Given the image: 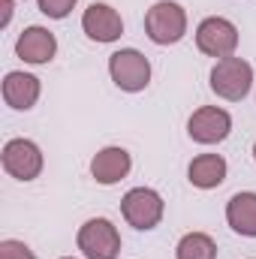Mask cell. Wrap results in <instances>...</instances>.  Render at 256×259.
<instances>
[{
  "label": "cell",
  "mask_w": 256,
  "mask_h": 259,
  "mask_svg": "<svg viewBox=\"0 0 256 259\" xmlns=\"http://www.w3.org/2000/svg\"><path fill=\"white\" fill-rule=\"evenodd\" d=\"M145 33L157 46H175L187 33V12L175 0H157L145 12Z\"/></svg>",
  "instance_id": "obj_1"
},
{
  "label": "cell",
  "mask_w": 256,
  "mask_h": 259,
  "mask_svg": "<svg viewBox=\"0 0 256 259\" xmlns=\"http://www.w3.org/2000/svg\"><path fill=\"white\" fill-rule=\"evenodd\" d=\"M253 88V66L247 64L244 58H223L211 66V91L220 100L238 103L250 94Z\"/></svg>",
  "instance_id": "obj_2"
},
{
  "label": "cell",
  "mask_w": 256,
  "mask_h": 259,
  "mask_svg": "<svg viewBox=\"0 0 256 259\" xmlns=\"http://www.w3.org/2000/svg\"><path fill=\"white\" fill-rule=\"evenodd\" d=\"M163 211H166V202H163V196L157 193L154 187H133L121 199L124 220L133 229H139V232L157 229L160 220H163Z\"/></svg>",
  "instance_id": "obj_3"
},
{
  "label": "cell",
  "mask_w": 256,
  "mask_h": 259,
  "mask_svg": "<svg viewBox=\"0 0 256 259\" xmlns=\"http://www.w3.org/2000/svg\"><path fill=\"white\" fill-rule=\"evenodd\" d=\"M75 244H78L84 259H118V253H121V232H118V226L112 220L91 217L78 229Z\"/></svg>",
  "instance_id": "obj_4"
},
{
  "label": "cell",
  "mask_w": 256,
  "mask_h": 259,
  "mask_svg": "<svg viewBox=\"0 0 256 259\" xmlns=\"http://www.w3.org/2000/svg\"><path fill=\"white\" fill-rule=\"evenodd\" d=\"M196 49L208 58H232L238 49V27L223 15H208L196 27Z\"/></svg>",
  "instance_id": "obj_5"
},
{
  "label": "cell",
  "mask_w": 256,
  "mask_h": 259,
  "mask_svg": "<svg viewBox=\"0 0 256 259\" xmlns=\"http://www.w3.org/2000/svg\"><path fill=\"white\" fill-rule=\"evenodd\" d=\"M109 75L121 91L139 94L151 84V61L139 49H121L109 55Z\"/></svg>",
  "instance_id": "obj_6"
},
{
  "label": "cell",
  "mask_w": 256,
  "mask_h": 259,
  "mask_svg": "<svg viewBox=\"0 0 256 259\" xmlns=\"http://www.w3.org/2000/svg\"><path fill=\"white\" fill-rule=\"evenodd\" d=\"M0 163L6 169V175H12L15 181H33V178H39L46 160H42V151H39L36 142H30V139H9L3 145Z\"/></svg>",
  "instance_id": "obj_7"
},
{
  "label": "cell",
  "mask_w": 256,
  "mask_h": 259,
  "mask_svg": "<svg viewBox=\"0 0 256 259\" xmlns=\"http://www.w3.org/2000/svg\"><path fill=\"white\" fill-rule=\"evenodd\" d=\"M187 133L199 145H220L232 133V115L220 106H202L190 115Z\"/></svg>",
  "instance_id": "obj_8"
},
{
  "label": "cell",
  "mask_w": 256,
  "mask_h": 259,
  "mask_svg": "<svg viewBox=\"0 0 256 259\" xmlns=\"http://www.w3.org/2000/svg\"><path fill=\"white\" fill-rule=\"evenodd\" d=\"M81 30L94 39V42H115L124 33V18L118 9H112L109 3H91L81 12Z\"/></svg>",
  "instance_id": "obj_9"
},
{
  "label": "cell",
  "mask_w": 256,
  "mask_h": 259,
  "mask_svg": "<svg viewBox=\"0 0 256 259\" xmlns=\"http://www.w3.org/2000/svg\"><path fill=\"white\" fill-rule=\"evenodd\" d=\"M130 169H133V157H130L127 148H121V145H109V148L97 151L94 160H91V175L103 187H112V184L124 181L130 175Z\"/></svg>",
  "instance_id": "obj_10"
},
{
  "label": "cell",
  "mask_w": 256,
  "mask_h": 259,
  "mask_svg": "<svg viewBox=\"0 0 256 259\" xmlns=\"http://www.w3.org/2000/svg\"><path fill=\"white\" fill-rule=\"evenodd\" d=\"M15 55H18L24 64H33V66L49 64V61L58 55V39H55V33H52L49 27L33 24V27H27V30L18 36Z\"/></svg>",
  "instance_id": "obj_11"
},
{
  "label": "cell",
  "mask_w": 256,
  "mask_h": 259,
  "mask_svg": "<svg viewBox=\"0 0 256 259\" xmlns=\"http://www.w3.org/2000/svg\"><path fill=\"white\" fill-rule=\"evenodd\" d=\"M39 78L30 75V72H21V69H12L3 75V103L9 109H18V112H27L36 106L39 100Z\"/></svg>",
  "instance_id": "obj_12"
},
{
  "label": "cell",
  "mask_w": 256,
  "mask_h": 259,
  "mask_svg": "<svg viewBox=\"0 0 256 259\" xmlns=\"http://www.w3.org/2000/svg\"><path fill=\"white\" fill-rule=\"evenodd\" d=\"M226 172H229V166H226V160L220 154H199V157H193L190 166H187V178H190L193 187H199V190L220 187L226 181Z\"/></svg>",
  "instance_id": "obj_13"
},
{
  "label": "cell",
  "mask_w": 256,
  "mask_h": 259,
  "mask_svg": "<svg viewBox=\"0 0 256 259\" xmlns=\"http://www.w3.org/2000/svg\"><path fill=\"white\" fill-rule=\"evenodd\" d=\"M226 223L232 232L256 238V193H235L226 202Z\"/></svg>",
  "instance_id": "obj_14"
},
{
  "label": "cell",
  "mask_w": 256,
  "mask_h": 259,
  "mask_svg": "<svg viewBox=\"0 0 256 259\" xmlns=\"http://www.w3.org/2000/svg\"><path fill=\"white\" fill-rule=\"evenodd\" d=\"M175 259H217V244L208 232H187L175 247Z\"/></svg>",
  "instance_id": "obj_15"
},
{
  "label": "cell",
  "mask_w": 256,
  "mask_h": 259,
  "mask_svg": "<svg viewBox=\"0 0 256 259\" xmlns=\"http://www.w3.org/2000/svg\"><path fill=\"white\" fill-rule=\"evenodd\" d=\"M0 259H36V253L18 238H3L0 241Z\"/></svg>",
  "instance_id": "obj_16"
},
{
  "label": "cell",
  "mask_w": 256,
  "mask_h": 259,
  "mask_svg": "<svg viewBox=\"0 0 256 259\" xmlns=\"http://www.w3.org/2000/svg\"><path fill=\"white\" fill-rule=\"evenodd\" d=\"M36 3H39V12L42 15H49V18H66L75 9L78 0H36Z\"/></svg>",
  "instance_id": "obj_17"
},
{
  "label": "cell",
  "mask_w": 256,
  "mask_h": 259,
  "mask_svg": "<svg viewBox=\"0 0 256 259\" xmlns=\"http://www.w3.org/2000/svg\"><path fill=\"white\" fill-rule=\"evenodd\" d=\"M0 9H3V15H0V27H6V24L12 21V0H0Z\"/></svg>",
  "instance_id": "obj_18"
},
{
  "label": "cell",
  "mask_w": 256,
  "mask_h": 259,
  "mask_svg": "<svg viewBox=\"0 0 256 259\" xmlns=\"http://www.w3.org/2000/svg\"><path fill=\"white\" fill-rule=\"evenodd\" d=\"M253 160H256V142H253Z\"/></svg>",
  "instance_id": "obj_19"
},
{
  "label": "cell",
  "mask_w": 256,
  "mask_h": 259,
  "mask_svg": "<svg viewBox=\"0 0 256 259\" xmlns=\"http://www.w3.org/2000/svg\"><path fill=\"white\" fill-rule=\"evenodd\" d=\"M61 259H72V256H61Z\"/></svg>",
  "instance_id": "obj_20"
}]
</instances>
